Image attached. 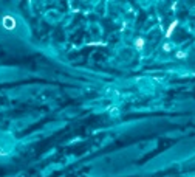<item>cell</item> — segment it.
<instances>
[{"mask_svg":"<svg viewBox=\"0 0 195 177\" xmlns=\"http://www.w3.org/2000/svg\"><path fill=\"white\" fill-rule=\"evenodd\" d=\"M175 25H176V22H173V24L170 25V28H169V31H167V36H170V34H172V30H173V27H175Z\"/></svg>","mask_w":195,"mask_h":177,"instance_id":"1","label":"cell"}]
</instances>
